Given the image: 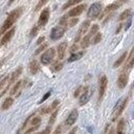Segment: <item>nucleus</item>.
Listing matches in <instances>:
<instances>
[{
	"mask_svg": "<svg viewBox=\"0 0 134 134\" xmlns=\"http://www.w3.org/2000/svg\"><path fill=\"white\" fill-rule=\"evenodd\" d=\"M8 82H9V76L6 75L5 77H3L1 81H0V91L4 90L5 88L8 87Z\"/></svg>",
	"mask_w": 134,
	"mask_h": 134,
	"instance_id": "4be33fe9",
	"label": "nucleus"
},
{
	"mask_svg": "<svg viewBox=\"0 0 134 134\" xmlns=\"http://www.w3.org/2000/svg\"><path fill=\"white\" fill-rule=\"evenodd\" d=\"M48 0H39V2H38V4H37V6H36V8H35V10H39L46 2H47Z\"/></svg>",
	"mask_w": 134,
	"mask_h": 134,
	"instance_id": "473e14b6",
	"label": "nucleus"
},
{
	"mask_svg": "<svg viewBox=\"0 0 134 134\" xmlns=\"http://www.w3.org/2000/svg\"><path fill=\"white\" fill-rule=\"evenodd\" d=\"M90 38H91V36L89 34L83 37V39L81 41V47L82 48H87L89 46V44H90Z\"/></svg>",
	"mask_w": 134,
	"mask_h": 134,
	"instance_id": "aec40b11",
	"label": "nucleus"
},
{
	"mask_svg": "<svg viewBox=\"0 0 134 134\" xmlns=\"http://www.w3.org/2000/svg\"><path fill=\"white\" fill-rule=\"evenodd\" d=\"M58 112H59V110H58V109H55V110L53 111V113L50 115L49 122H48V125H49V126H51V125L54 122V120H55V118H57V115H58Z\"/></svg>",
	"mask_w": 134,
	"mask_h": 134,
	"instance_id": "cd10ccee",
	"label": "nucleus"
},
{
	"mask_svg": "<svg viewBox=\"0 0 134 134\" xmlns=\"http://www.w3.org/2000/svg\"><path fill=\"white\" fill-rule=\"evenodd\" d=\"M127 103H128V97H122L120 99H118V102L116 103L114 109H113V120H115L124 111V109L126 108L127 106Z\"/></svg>",
	"mask_w": 134,
	"mask_h": 134,
	"instance_id": "f03ea898",
	"label": "nucleus"
},
{
	"mask_svg": "<svg viewBox=\"0 0 134 134\" xmlns=\"http://www.w3.org/2000/svg\"><path fill=\"white\" fill-rule=\"evenodd\" d=\"M82 0H69L68 2H66L65 4H64V6H63V9H66L67 7H69V6H72V5H75V4H77L79 2H81Z\"/></svg>",
	"mask_w": 134,
	"mask_h": 134,
	"instance_id": "a878e982",
	"label": "nucleus"
},
{
	"mask_svg": "<svg viewBox=\"0 0 134 134\" xmlns=\"http://www.w3.org/2000/svg\"><path fill=\"white\" fill-rule=\"evenodd\" d=\"M3 62H4V61H1V62H0V67L2 66V64H3Z\"/></svg>",
	"mask_w": 134,
	"mask_h": 134,
	"instance_id": "09e8293b",
	"label": "nucleus"
},
{
	"mask_svg": "<svg viewBox=\"0 0 134 134\" xmlns=\"http://www.w3.org/2000/svg\"><path fill=\"white\" fill-rule=\"evenodd\" d=\"M131 23H132V20H131V19H129V20H128V23H127V25L125 26V30H127V29H128V28L130 27Z\"/></svg>",
	"mask_w": 134,
	"mask_h": 134,
	"instance_id": "c03bdc74",
	"label": "nucleus"
},
{
	"mask_svg": "<svg viewBox=\"0 0 134 134\" xmlns=\"http://www.w3.org/2000/svg\"><path fill=\"white\" fill-rule=\"evenodd\" d=\"M54 54H55V50L54 48H48L44 53H42L41 58H40V61L43 65H48L54 58Z\"/></svg>",
	"mask_w": 134,
	"mask_h": 134,
	"instance_id": "7ed1b4c3",
	"label": "nucleus"
},
{
	"mask_svg": "<svg viewBox=\"0 0 134 134\" xmlns=\"http://www.w3.org/2000/svg\"><path fill=\"white\" fill-rule=\"evenodd\" d=\"M29 72L31 73V74H36L39 70H40V64H39V62L38 61H36V60H34V61H31L30 63H29Z\"/></svg>",
	"mask_w": 134,
	"mask_h": 134,
	"instance_id": "2eb2a0df",
	"label": "nucleus"
},
{
	"mask_svg": "<svg viewBox=\"0 0 134 134\" xmlns=\"http://www.w3.org/2000/svg\"><path fill=\"white\" fill-rule=\"evenodd\" d=\"M127 55H128V53H127V51H126V52H124V53H122V54H121V55H120V57H119V58H118V59H117V60L115 61V63L113 64V67H114V68H116V67H118V66H120V65H121V64L124 63V61L126 60V58H127Z\"/></svg>",
	"mask_w": 134,
	"mask_h": 134,
	"instance_id": "412c9836",
	"label": "nucleus"
},
{
	"mask_svg": "<svg viewBox=\"0 0 134 134\" xmlns=\"http://www.w3.org/2000/svg\"><path fill=\"white\" fill-rule=\"evenodd\" d=\"M62 67H63V64H62V63L57 62V63H55V65H54V67H53V69H54L55 71H58V70H60Z\"/></svg>",
	"mask_w": 134,
	"mask_h": 134,
	"instance_id": "4c0bfd02",
	"label": "nucleus"
},
{
	"mask_svg": "<svg viewBox=\"0 0 134 134\" xmlns=\"http://www.w3.org/2000/svg\"><path fill=\"white\" fill-rule=\"evenodd\" d=\"M119 7V4L118 3H111L109 4L106 8H105V13H109V12H112V10H115Z\"/></svg>",
	"mask_w": 134,
	"mask_h": 134,
	"instance_id": "393cba45",
	"label": "nucleus"
},
{
	"mask_svg": "<svg viewBox=\"0 0 134 134\" xmlns=\"http://www.w3.org/2000/svg\"><path fill=\"white\" fill-rule=\"evenodd\" d=\"M61 133H62V125H60V126L57 127V129L53 132V134H61Z\"/></svg>",
	"mask_w": 134,
	"mask_h": 134,
	"instance_id": "ea45409f",
	"label": "nucleus"
},
{
	"mask_svg": "<svg viewBox=\"0 0 134 134\" xmlns=\"http://www.w3.org/2000/svg\"><path fill=\"white\" fill-rule=\"evenodd\" d=\"M14 2V0H9V2H8V4H12Z\"/></svg>",
	"mask_w": 134,
	"mask_h": 134,
	"instance_id": "de8ad7c7",
	"label": "nucleus"
},
{
	"mask_svg": "<svg viewBox=\"0 0 134 134\" xmlns=\"http://www.w3.org/2000/svg\"><path fill=\"white\" fill-rule=\"evenodd\" d=\"M77 22H79V19H77V18H73V19H71V20H70L69 26H70V27H72V26H74Z\"/></svg>",
	"mask_w": 134,
	"mask_h": 134,
	"instance_id": "e433bc0d",
	"label": "nucleus"
},
{
	"mask_svg": "<svg viewBox=\"0 0 134 134\" xmlns=\"http://www.w3.org/2000/svg\"><path fill=\"white\" fill-rule=\"evenodd\" d=\"M37 32H38V26H34V28L31 29V31H30V34H29V36L32 38V37H35V36L37 35Z\"/></svg>",
	"mask_w": 134,
	"mask_h": 134,
	"instance_id": "c9c22d12",
	"label": "nucleus"
},
{
	"mask_svg": "<svg viewBox=\"0 0 134 134\" xmlns=\"http://www.w3.org/2000/svg\"><path fill=\"white\" fill-rule=\"evenodd\" d=\"M89 97H90V90H89L88 87H85V88L83 89V91H82L81 96H80V105H81V106L85 105V104L88 102Z\"/></svg>",
	"mask_w": 134,
	"mask_h": 134,
	"instance_id": "ddd939ff",
	"label": "nucleus"
},
{
	"mask_svg": "<svg viewBox=\"0 0 134 134\" xmlns=\"http://www.w3.org/2000/svg\"><path fill=\"white\" fill-rule=\"evenodd\" d=\"M125 128H126V122H125V119H120L117 124V127H116V134H125Z\"/></svg>",
	"mask_w": 134,
	"mask_h": 134,
	"instance_id": "a211bd4d",
	"label": "nucleus"
},
{
	"mask_svg": "<svg viewBox=\"0 0 134 134\" xmlns=\"http://www.w3.org/2000/svg\"><path fill=\"white\" fill-rule=\"evenodd\" d=\"M13 103H14V98H13L12 96L6 97V98L4 99V102L2 103V106H1L2 110H6V109H8V108L13 105Z\"/></svg>",
	"mask_w": 134,
	"mask_h": 134,
	"instance_id": "6ab92c4d",
	"label": "nucleus"
},
{
	"mask_svg": "<svg viewBox=\"0 0 134 134\" xmlns=\"http://www.w3.org/2000/svg\"><path fill=\"white\" fill-rule=\"evenodd\" d=\"M21 14H22V8L21 7H18V8H15L14 10H12L8 14L7 18L5 19V21L3 22V24H2V26L0 28V35L3 34V32H5V31H7L14 25V23L19 19V17L21 16Z\"/></svg>",
	"mask_w": 134,
	"mask_h": 134,
	"instance_id": "f257e3e1",
	"label": "nucleus"
},
{
	"mask_svg": "<svg viewBox=\"0 0 134 134\" xmlns=\"http://www.w3.org/2000/svg\"><path fill=\"white\" fill-rule=\"evenodd\" d=\"M84 53H85V51H77V52H73V53H71V55L68 58V62L71 63V62H74V61L80 60V59L84 55Z\"/></svg>",
	"mask_w": 134,
	"mask_h": 134,
	"instance_id": "f3484780",
	"label": "nucleus"
},
{
	"mask_svg": "<svg viewBox=\"0 0 134 134\" xmlns=\"http://www.w3.org/2000/svg\"><path fill=\"white\" fill-rule=\"evenodd\" d=\"M22 73V67H18L13 73H12V75L9 76V82H8V85L9 84H12V83H14L15 81H17V79L20 76V74Z\"/></svg>",
	"mask_w": 134,
	"mask_h": 134,
	"instance_id": "dca6fc26",
	"label": "nucleus"
},
{
	"mask_svg": "<svg viewBox=\"0 0 134 134\" xmlns=\"http://www.w3.org/2000/svg\"><path fill=\"white\" fill-rule=\"evenodd\" d=\"M86 9V4H80V5H76L75 7H73L67 16L69 17H75V16H80L84 10Z\"/></svg>",
	"mask_w": 134,
	"mask_h": 134,
	"instance_id": "9d476101",
	"label": "nucleus"
},
{
	"mask_svg": "<svg viewBox=\"0 0 134 134\" xmlns=\"http://www.w3.org/2000/svg\"><path fill=\"white\" fill-rule=\"evenodd\" d=\"M49 132H50V127H47L43 132H41L40 134H49Z\"/></svg>",
	"mask_w": 134,
	"mask_h": 134,
	"instance_id": "37998d69",
	"label": "nucleus"
},
{
	"mask_svg": "<svg viewBox=\"0 0 134 134\" xmlns=\"http://www.w3.org/2000/svg\"><path fill=\"white\" fill-rule=\"evenodd\" d=\"M127 84H128V73L121 72L117 79V86H118V88L122 89L127 86Z\"/></svg>",
	"mask_w": 134,
	"mask_h": 134,
	"instance_id": "f8f14e48",
	"label": "nucleus"
},
{
	"mask_svg": "<svg viewBox=\"0 0 134 134\" xmlns=\"http://www.w3.org/2000/svg\"><path fill=\"white\" fill-rule=\"evenodd\" d=\"M44 40H45V38H44V37H40V38L38 39V41H37V45H41V43H43V42H44Z\"/></svg>",
	"mask_w": 134,
	"mask_h": 134,
	"instance_id": "79ce46f5",
	"label": "nucleus"
},
{
	"mask_svg": "<svg viewBox=\"0 0 134 134\" xmlns=\"http://www.w3.org/2000/svg\"><path fill=\"white\" fill-rule=\"evenodd\" d=\"M38 127H39V126H37V127H32V128H30V129L26 130V131L24 132V134H31L32 132H35V131H37V130H38Z\"/></svg>",
	"mask_w": 134,
	"mask_h": 134,
	"instance_id": "f704fd0d",
	"label": "nucleus"
},
{
	"mask_svg": "<svg viewBox=\"0 0 134 134\" xmlns=\"http://www.w3.org/2000/svg\"><path fill=\"white\" fill-rule=\"evenodd\" d=\"M15 31H16V27H12V28H9L7 31H5L4 36H3V37L1 38V40H0V47L3 46V45H5V44H7V43L10 41V39H12L13 36L15 35Z\"/></svg>",
	"mask_w": 134,
	"mask_h": 134,
	"instance_id": "1a4fd4ad",
	"label": "nucleus"
},
{
	"mask_svg": "<svg viewBox=\"0 0 134 134\" xmlns=\"http://www.w3.org/2000/svg\"><path fill=\"white\" fill-rule=\"evenodd\" d=\"M22 83H23L22 81H18V82H17V83H16V84L14 85V87H13V89L10 90V94H12V95H14V94H16V93H17V92H18V91H19V90L21 89V86H22Z\"/></svg>",
	"mask_w": 134,
	"mask_h": 134,
	"instance_id": "5701e85b",
	"label": "nucleus"
},
{
	"mask_svg": "<svg viewBox=\"0 0 134 134\" xmlns=\"http://www.w3.org/2000/svg\"><path fill=\"white\" fill-rule=\"evenodd\" d=\"M82 90H83V87H82V86H80V87H79V88H77V89L74 91V94H73V95H74V97L79 96V94L81 93V91H82Z\"/></svg>",
	"mask_w": 134,
	"mask_h": 134,
	"instance_id": "58836bf2",
	"label": "nucleus"
},
{
	"mask_svg": "<svg viewBox=\"0 0 134 134\" xmlns=\"http://www.w3.org/2000/svg\"><path fill=\"white\" fill-rule=\"evenodd\" d=\"M109 134H114V130H113V129H112V130H111V131H110V132H109Z\"/></svg>",
	"mask_w": 134,
	"mask_h": 134,
	"instance_id": "49530a36",
	"label": "nucleus"
},
{
	"mask_svg": "<svg viewBox=\"0 0 134 134\" xmlns=\"http://www.w3.org/2000/svg\"><path fill=\"white\" fill-rule=\"evenodd\" d=\"M97 30H98V25H97V24H93L92 27L90 28L89 35H90V36H94V35L97 32Z\"/></svg>",
	"mask_w": 134,
	"mask_h": 134,
	"instance_id": "c756f323",
	"label": "nucleus"
},
{
	"mask_svg": "<svg viewBox=\"0 0 134 134\" xmlns=\"http://www.w3.org/2000/svg\"><path fill=\"white\" fill-rule=\"evenodd\" d=\"M100 40H102V34L100 32H96L94 38H93V40H92V44H97Z\"/></svg>",
	"mask_w": 134,
	"mask_h": 134,
	"instance_id": "c85d7f7f",
	"label": "nucleus"
},
{
	"mask_svg": "<svg viewBox=\"0 0 134 134\" xmlns=\"http://www.w3.org/2000/svg\"><path fill=\"white\" fill-rule=\"evenodd\" d=\"M77 116H79V112H77V110H76V109H73V110L70 112V114L68 115L67 119H66V122H65L66 126H72V125L76 121Z\"/></svg>",
	"mask_w": 134,
	"mask_h": 134,
	"instance_id": "9b49d317",
	"label": "nucleus"
},
{
	"mask_svg": "<svg viewBox=\"0 0 134 134\" xmlns=\"http://www.w3.org/2000/svg\"><path fill=\"white\" fill-rule=\"evenodd\" d=\"M50 94H51V91H48V92H46V93L44 94V96L42 97V99L39 102V104H42V103H44V102H45V100H46V99H47V98L50 96Z\"/></svg>",
	"mask_w": 134,
	"mask_h": 134,
	"instance_id": "72a5a7b5",
	"label": "nucleus"
},
{
	"mask_svg": "<svg viewBox=\"0 0 134 134\" xmlns=\"http://www.w3.org/2000/svg\"><path fill=\"white\" fill-rule=\"evenodd\" d=\"M75 132H76V127H75V128H73V129L69 132V134H75Z\"/></svg>",
	"mask_w": 134,
	"mask_h": 134,
	"instance_id": "a18cd8bd",
	"label": "nucleus"
},
{
	"mask_svg": "<svg viewBox=\"0 0 134 134\" xmlns=\"http://www.w3.org/2000/svg\"><path fill=\"white\" fill-rule=\"evenodd\" d=\"M129 16H131V9H126L125 12H122L120 15H119V20H125L126 18H128Z\"/></svg>",
	"mask_w": 134,
	"mask_h": 134,
	"instance_id": "bb28decb",
	"label": "nucleus"
},
{
	"mask_svg": "<svg viewBox=\"0 0 134 134\" xmlns=\"http://www.w3.org/2000/svg\"><path fill=\"white\" fill-rule=\"evenodd\" d=\"M89 26H90V21H89V20H86V21H84V22L82 23V25H81L80 28H79V31H77V35H76V38H75L74 42H79V41L81 40V38L87 32Z\"/></svg>",
	"mask_w": 134,
	"mask_h": 134,
	"instance_id": "0eeeda50",
	"label": "nucleus"
},
{
	"mask_svg": "<svg viewBox=\"0 0 134 134\" xmlns=\"http://www.w3.org/2000/svg\"><path fill=\"white\" fill-rule=\"evenodd\" d=\"M46 47H47V44H46V43H45V44L40 45V46L37 48V50L35 51V54H39V53H40V52H42V51H43V50H44Z\"/></svg>",
	"mask_w": 134,
	"mask_h": 134,
	"instance_id": "2f4dec72",
	"label": "nucleus"
},
{
	"mask_svg": "<svg viewBox=\"0 0 134 134\" xmlns=\"http://www.w3.org/2000/svg\"><path fill=\"white\" fill-rule=\"evenodd\" d=\"M66 49H67V43L66 42H62L61 44H59L58 46V58L59 60H63L66 53Z\"/></svg>",
	"mask_w": 134,
	"mask_h": 134,
	"instance_id": "4468645a",
	"label": "nucleus"
},
{
	"mask_svg": "<svg viewBox=\"0 0 134 134\" xmlns=\"http://www.w3.org/2000/svg\"><path fill=\"white\" fill-rule=\"evenodd\" d=\"M59 100L58 99H55V100H53L52 102V104L50 105V107H48V108H46V109H44L43 110V113H47V112H51L52 110H54L57 107H58V105H59Z\"/></svg>",
	"mask_w": 134,
	"mask_h": 134,
	"instance_id": "b1692460",
	"label": "nucleus"
},
{
	"mask_svg": "<svg viewBox=\"0 0 134 134\" xmlns=\"http://www.w3.org/2000/svg\"><path fill=\"white\" fill-rule=\"evenodd\" d=\"M100 10H102V4L99 2H95L89 7V9L87 12V16H88V18L94 19L99 15Z\"/></svg>",
	"mask_w": 134,
	"mask_h": 134,
	"instance_id": "20e7f679",
	"label": "nucleus"
},
{
	"mask_svg": "<svg viewBox=\"0 0 134 134\" xmlns=\"http://www.w3.org/2000/svg\"><path fill=\"white\" fill-rule=\"evenodd\" d=\"M40 122H41V118H40V117H34V118L30 120V124H31L32 127H37V126H39Z\"/></svg>",
	"mask_w": 134,
	"mask_h": 134,
	"instance_id": "7c9ffc66",
	"label": "nucleus"
},
{
	"mask_svg": "<svg viewBox=\"0 0 134 134\" xmlns=\"http://www.w3.org/2000/svg\"><path fill=\"white\" fill-rule=\"evenodd\" d=\"M48 19H49V8L46 7L40 14V17H39V20H38V26L39 27L44 26L48 22Z\"/></svg>",
	"mask_w": 134,
	"mask_h": 134,
	"instance_id": "6e6552de",
	"label": "nucleus"
},
{
	"mask_svg": "<svg viewBox=\"0 0 134 134\" xmlns=\"http://www.w3.org/2000/svg\"><path fill=\"white\" fill-rule=\"evenodd\" d=\"M65 30H66V28H65V27H62V26H60V25L53 27V28L51 29V31H50V39L53 40V41L61 39V38L64 36Z\"/></svg>",
	"mask_w": 134,
	"mask_h": 134,
	"instance_id": "39448f33",
	"label": "nucleus"
},
{
	"mask_svg": "<svg viewBox=\"0 0 134 134\" xmlns=\"http://www.w3.org/2000/svg\"><path fill=\"white\" fill-rule=\"evenodd\" d=\"M107 85H108V79L106 75H103L99 79V84H98V99L100 100L106 92L107 89Z\"/></svg>",
	"mask_w": 134,
	"mask_h": 134,
	"instance_id": "423d86ee",
	"label": "nucleus"
},
{
	"mask_svg": "<svg viewBox=\"0 0 134 134\" xmlns=\"http://www.w3.org/2000/svg\"><path fill=\"white\" fill-rule=\"evenodd\" d=\"M77 48H79V46H77L76 44H74V45L70 48V52H71V53H73L74 51H76V50H77Z\"/></svg>",
	"mask_w": 134,
	"mask_h": 134,
	"instance_id": "a19ab883",
	"label": "nucleus"
}]
</instances>
